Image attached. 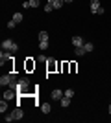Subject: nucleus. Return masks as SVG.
I'll return each mask as SVG.
<instances>
[{
	"label": "nucleus",
	"mask_w": 111,
	"mask_h": 123,
	"mask_svg": "<svg viewBox=\"0 0 111 123\" xmlns=\"http://www.w3.org/2000/svg\"><path fill=\"white\" fill-rule=\"evenodd\" d=\"M13 81H17V75H15V72H9V74H4V75L0 77V85L2 86H9Z\"/></svg>",
	"instance_id": "1"
},
{
	"label": "nucleus",
	"mask_w": 111,
	"mask_h": 123,
	"mask_svg": "<svg viewBox=\"0 0 111 123\" xmlns=\"http://www.w3.org/2000/svg\"><path fill=\"white\" fill-rule=\"evenodd\" d=\"M91 13L93 15H104L106 9L100 6V0H91Z\"/></svg>",
	"instance_id": "2"
},
{
	"label": "nucleus",
	"mask_w": 111,
	"mask_h": 123,
	"mask_svg": "<svg viewBox=\"0 0 111 123\" xmlns=\"http://www.w3.org/2000/svg\"><path fill=\"white\" fill-rule=\"evenodd\" d=\"M2 50H6V51H17V50H19V44H17L15 41H11V39H6V41L2 42Z\"/></svg>",
	"instance_id": "3"
},
{
	"label": "nucleus",
	"mask_w": 111,
	"mask_h": 123,
	"mask_svg": "<svg viewBox=\"0 0 111 123\" xmlns=\"http://www.w3.org/2000/svg\"><path fill=\"white\" fill-rule=\"evenodd\" d=\"M30 86V79L28 77H21L19 81H17V92H26V88Z\"/></svg>",
	"instance_id": "4"
},
{
	"label": "nucleus",
	"mask_w": 111,
	"mask_h": 123,
	"mask_svg": "<svg viewBox=\"0 0 111 123\" xmlns=\"http://www.w3.org/2000/svg\"><path fill=\"white\" fill-rule=\"evenodd\" d=\"M11 59H13V51H6V50H2V53H0V64L4 66L6 62H9Z\"/></svg>",
	"instance_id": "5"
},
{
	"label": "nucleus",
	"mask_w": 111,
	"mask_h": 123,
	"mask_svg": "<svg viewBox=\"0 0 111 123\" xmlns=\"http://www.w3.org/2000/svg\"><path fill=\"white\" fill-rule=\"evenodd\" d=\"M17 94H19V92H17L15 88H11V86H9V88L4 92V99H7V101H9V99H15V98H17Z\"/></svg>",
	"instance_id": "6"
},
{
	"label": "nucleus",
	"mask_w": 111,
	"mask_h": 123,
	"mask_svg": "<svg viewBox=\"0 0 111 123\" xmlns=\"http://www.w3.org/2000/svg\"><path fill=\"white\" fill-rule=\"evenodd\" d=\"M50 98H52L54 101H59V99L63 98V90H61V88H56V90H52V94H50Z\"/></svg>",
	"instance_id": "7"
},
{
	"label": "nucleus",
	"mask_w": 111,
	"mask_h": 123,
	"mask_svg": "<svg viewBox=\"0 0 111 123\" xmlns=\"http://www.w3.org/2000/svg\"><path fill=\"white\" fill-rule=\"evenodd\" d=\"M22 116H24V112H22V108L21 107H17L13 112H11V118H13V121L15 119H22Z\"/></svg>",
	"instance_id": "8"
},
{
	"label": "nucleus",
	"mask_w": 111,
	"mask_h": 123,
	"mask_svg": "<svg viewBox=\"0 0 111 123\" xmlns=\"http://www.w3.org/2000/svg\"><path fill=\"white\" fill-rule=\"evenodd\" d=\"M39 6H41L39 0H26V2L22 4V7H39Z\"/></svg>",
	"instance_id": "9"
},
{
	"label": "nucleus",
	"mask_w": 111,
	"mask_h": 123,
	"mask_svg": "<svg viewBox=\"0 0 111 123\" xmlns=\"http://www.w3.org/2000/svg\"><path fill=\"white\" fill-rule=\"evenodd\" d=\"M72 44H74V48H76V46H83L85 42H83V39H81L80 35H74L72 37Z\"/></svg>",
	"instance_id": "10"
},
{
	"label": "nucleus",
	"mask_w": 111,
	"mask_h": 123,
	"mask_svg": "<svg viewBox=\"0 0 111 123\" xmlns=\"http://www.w3.org/2000/svg\"><path fill=\"white\" fill-rule=\"evenodd\" d=\"M46 68H48V72H54V70H56V68H59V66L56 64V61H54V59H48V61H46Z\"/></svg>",
	"instance_id": "11"
},
{
	"label": "nucleus",
	"mask_w": 111,
	"mask_h": 123,
	"mask_svg": "<svg viewBox=\"0 0 111 123\" xmlns=\"http://www.w3.org/2000/svg\"><path fill=\"white\" fill-rule=\"evenodd\" d=\"M37 37H39V42H48V31H44V30L39 31V35H37Z\"/></svg>",
	"instance_id": "12"
},
{
	"label": "nucleus",
	"mask_w": 111,
	"mask_h": 123,
	"mask_svg": "<svg viewBox=\"0 0 111 123\" xmlns=\"http://www.w3.org/2000/svg\"><path fill=\"white\" fill-rule=\"evenodd\" d=\"M74 53H76V57H81V55H85L87 51H85L83 46H76V48H74Z\"/></svg>",
	"instance_id": "13"
},
{
	"label": "nucleus",
	"mask_w": 111,
	"mask_h": 123,
	"mask_svg": "<svg viewBox=\"0 0 111 123\" xmlns=\"http://www.w3.org/2000/svg\"><path fill=\"white\" fill-rule=\"evenodd\" d=\"M59 105H61V107H63V108H67V107H69V105H70V98H67V96H63V98L59 99Z\"/></svg>",
	"instance_id": "14"
},
{
	"label": "nucleus",
	"mask_w": 111,
	"mask_h": 123,
	"mask_svg": "<svg viewBox=\"0 0 111 123\" xmlns=\"http://www.w3.org/2000/svg\"><path fill=\"white\" fill-rule=\"evenodd\" d=\"M41 110H43V114H50L52 105H50V103H43V105H41Z\"/></svg>",
	"instance_id": "15"
},
{
	"label": "nucleus",
	"mask_w": 111,
	"mask_h": 123,
	"mask_svg": "<svg viewBox=\"0 0 111 123\" xmlns=\"http://www.w3.org/2000/svg\"><path fill=\"white\" fill-rule=\"evenodd\" d=\"M22 18H24V17H22V13H15L11 20H13V22H17V24H21V22H22Z\"/></svg>",
	"instance_id": "16"
},
{
	"label": "nucleus",
	"mask_w": 111,
	"mask_h": 123,
	"mask_svg": "<svg viewBox=\"0 0 111 123\" xmlns=\"http://www.w3.org/2000/svg\"><path fill=\"white\" fill-rule=\"evenodd\" d=\"M50 2H52V6H54V9H59V7H61V6H63V2H65V0H50Z\"/></svg>",
	"instance_id": "17"
},
{
	"label": "nucleus",
	"mask_w": 111,
	"mask_h": 123,
	"mask_svg": "<svg viewBox=\"0 0 111 123\" xmlns=\"http://www.w3.org/2000/svg\"><path fill=\"white\" fill-rule=\"evenodd\" d=\"M6 101H7V99H2V101H0V112H2V114L7 110V103H6Z\"/></svg>",
	"instance_id": "18"
},
{
	"label": "nucleus",
	"mask_w": 111,
	"mask_h": 123,
	"mask_svg": "<svg viewBox=\"0 0 111 123\" xmlns=\"http://www.w3.org/2000/svg\"><path fill=\"white\" fill-rule=\"evenodd\" d=\"M33 68H35V62H33L32 59H28V61H26V70L30 72V70H33Z\"/></svg>",
	"instance_id": "19"
},
{
	"label": "nucleus",
	"mask_w": 111,
	"mask_h": 123,
	"mask_svg": "<svg viewBox=\"0 0 111 123\" xmlns=\"http://www.w3.org/2000/svg\"><path fill=\"white\" fill-rule=\"evenodd\" d=\"M83 48H85V51H93L95 50V44H93V42H85Z\"/></svg>",
	"instance_id": "20"
},
{
	"label": "nucleus",
	"mask_w": 111,
	"mask_h": 123,
	"mask_svg": "<svg viewBox=\"0 0 111 123\" xmlns=\"http://www.w3.org/2000/svg\"><path fill=\"white\" fill-rule=\"evenodd\" d=\"M44 11H46V13H50V11H54V6H52V2H50V0H48L46 4H44Z\"/></svg>",
	"instance_id": "21"
},
{
	"label": "nucleus",
	"mask_w": 111,
	"mask_h": 123,
	"mask_svg": "<svg viewBox=\"0 0 111 123\" xmlns=\"http://www.w3.org/2000/svg\"><path fill=\"white\" fill-rule=\"evenodd\" d=\"M63 96H67V98H72V96H74V90H72V88H67V90L63 92Z\"/></svg>",
	"instance_id": "22"
},
{
	"label": "nucleus",
	"mask_w": 111,
	"mask_h": 123,
	"mask_svg": "<svg viewBox=\"0 0 111 123\" xmlns=\"http://www.w3.org/2000/svg\"><path fill=\"white\" fill-rule=\"evenodd\" d=\"M39 48H41V50H46V48H48V42H39Z\"/></svg>",
	"instance_id": "23"
},
{
	"label": "nucleus",
	"mask_w": 111,
	"mask_h": 123,
	"mask_svg": "<svg viewBox=\"0 0 111 123\" xmlns=\"http://www.w3.org/2000/svg\"><path fill=\"white\" fill-rule=\"evenodd\" d=\"M15 26H17V22H13V20H9V22H7V28H9V30H13Z\"/></svg>",
	"instance_id": "24"
},
{
	"label": "nucleus",
	"mask_w": 111,
	"mask_h": 123,
	"mask_svg": "<svg viewBox=\"0 0 111 123\" xmlns=\"http://www.w3.org/2000/svg\"><path fill=\"white\" fill-rule=\"evenodd\" d=\"M70 72H72V74L76 72V62H70Z\"/></svg>",
	"instance_id": "25"
},
{
	"label": "nucleus",
	"mask_w": 111,
	"mask_h": 123,
	"mask_svg": "<svg viewBox=\"0 0 111 123\" xmlns=\"http://www.w3.org/2000/svg\"><path fill=\"white\" fill-rule=\"evenodd\" d=\"M37 59H39V61H41V62H46V61H48V59H46V57H44V55H39V57H37Z\"/></svg>",
	"instance_id": "26"
},
{
	"label": "nucleus",
	"mask_w": 111,
	"mask_h": 123,
	"mask_svg": "<svg viewBox=\"0 0 111 123\" xmlns=\"http://www.w3.org/2000/svg\"><path fill=\"white\" fill-rule=\"evenodd\" d=\"M4 119H6V121H7V123H9V121H13V118H11V114H7V116H6Z\"/></svg>",
	"instance_id": "27"
},
{
	"label": "nucleus",
	"mask_w": 111,
	"mask_h": 123,
	"mask_svg": "<svg viewBox=\"0 0 111 123\" xmlns=\"http://www.w3.org/2000/svg\"><path fill=\"white\" fill-rule=\"evenodd\" d=\"M107 112H109V114H111V103H109V107H107Z\"/></svg>",
	"instance_id": "28"
},
{
	"label": "nucleus",
	"mask_w": 111,
	"mask_h": 123,
	"mask_svg": "<svg viewBox=\"0 0 111 123\" xmlns=\"http://www.w3.org/2000/svg\"><path fill=\"white\" fill-rule=\"evenodd\" d=\"M65 2H74V0H65Z\"/></svg>",
	"instance_id": "29"
}]
</instances>
